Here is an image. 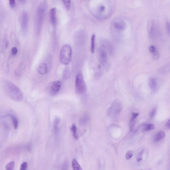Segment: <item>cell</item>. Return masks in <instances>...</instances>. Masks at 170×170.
Instances as JSON below:
<instances>
[{
	"instance_id": "d6a6232c",
	"label": "cell",
	"mask_w": 170,
	"mask_h": 170,
	"mask_svg": "<svg viewBox=\"0 0 170 170\" xmlns=\"http://www.w3.org/2000/svg\"><path fill=\"white\" fill-rule=\"evenodd\" d=\"M166 29H167V32H168L169 34H170V23H169V22H166Z\"/></svg>"
},
{
	"instance_id": "9a60e30c",
	"label": "cell",
	"mask_w": 170,
	"mask_h": 170,
	"mask_svg": "<svg viewBox=\"0 0 170 170\" xmlns=\"http://www.w3.org/2000/svg\"><path fill=\"white\" fill-rule=\"evenodd\" d=\"M139 115L138 113H133L132 118L131 120L130 121L129 127L130 130L132 131L134 127L135 124V121H136V118Z\"/></svg>"
},
{
	"instance_id": "2e32d148",
	"label": "cell",
	"mask_w": 170,
	"mask_h": 170,
	"mask_svg": "<svg viewBox=\"0 0 170 170\" xmlns=\"http://www.w3.org/2000/svg\"><path fill=\"white\" fill-rule=\"evenodd\" d=\"M85 35L84 31H80L77 32V41L78 43H83L84 41H85Z\"/></svg>"
},
{
	"instance_id": "6da1fadb",
	"label": "cell",
	"mask_w": 170,
	"mask_h": 170,
	"mask_svg": "<svg viewBox=\"0 0 170 170\" xmlns=\"http://www.w3.org/2000/svg\"><path fill=\"white\" fill-rule=\"evenodd\" d=\"M2 85L6 93L14 100L22 101L23 99L22 92L18 87L8 80H4L2 82Z\"/></svg>"
},
{
	"instance_id": "9c48e42d",
	"label": "cell",
	"mask_w": 170,
	"mask_h": 170,
	"mask_svg": "<svg viewBox=\"0 0 170 170\" xmlns=\"http://www.w3.org/2000/svg\"><path fill=\"white\" fill-rule=\"evenodd\" d=\"M28 21H29L28 14L25 11L22 12L20 15V22L21 29L23 32H26L27 31Z\"/></svg>"
},
{
	"instance_id": "e575fe53",
	"label": "cell",
	"mask_w": 170,
	"mask_h": 170,
	"mask_svg": "<svg viewBox=\"0 0 170 170\" xmlns=\"http://www.w3.org/2000/svg\"><path fill=\"white\" fill-rule=\"evenodd\" d=\"M166 126H167V127L168 129H170V120H169L167 122V123H166Z\"/></svg>"
},
{
	"instance_id": "44dd1931",
	"label": "cell",
	"mask_w": 170,
	"mask_h": 170,
	"mask_svg": "<svg viewBox=\"0 0 170 170\" xmlns=\"http://www.w3.org/2000/svg\"><path fill=\"white\" fill-rule=\"evenodd\" d=\"M70 129H71V131H72V133L74 138L76 140L78 139L79 136H78L77 133V127L75 126V124H73L72 125Z\"/></svg>"
},
{
	"instance_id": "603a6c76",
	"label": "cell",
	"mask_w": 170,
	"mask_h": 170,
	"mask_svg": "<svg viewBox=\"0 0 170 170\" xmlns=\"http://www.w3.org/2000/svg\"><path fill=\"white\" fill-rule=\"evenodd\" d=\"M15 162L12 161L8 164L6 166L5 170H14Z\"/></svg>"
},
{
	"instance_id": "e0dca14e",
	"label": "cell",
	"mask_w": 170,
	"mask_h": 170,
	"mask_svg": "<svg viewBox=\"0 0 170 170\" xmlns=\"http://www.w3.org/2000/svg\"><path fill=\"white\" fill-rule=\"evenodd\" d=\"M149 34L151 38H154L156 36L157 34V30L156 27L155 25V24L153 22L151 25L150 28H149Z\"/></svg>"
},
{
	"instance_id": "d6986e66",
	"label": "cell",
	"mask_w": 170,
	"mask_h": 170,
	"mask_svg": "<svg viewBox=\"0 0 170 170\" xmlns=\"http://www.w3.org/2000/svg\"><path fill=\"white\" fill-rule=\"evenodd\" d=\"M9 116H10V117L11 119V120H12V123L13 124L15 129H17L18 127V125H19V121H18V120L17 118L15 117V116L13 115H10Z\"/></svg>"
},
{
	"instance_id": "1f68e13d",
	"label": "cell",
	"mask_w": 170,
	"mask_h": 170,
	"mask_svg": "<svg viewBox=\"0 0 170 170\" xmlns=\"http://www.w3.org/2000/svg\"><path fill=\"white\" fill-rule=\"evenodd\" d=\"M10 3V5L11 7L12 8H14L15 6V1L14 0H11L9 1Z\"/></svg>"
},
{
	"instance_id": "5bb4252c",
	"label": "cell",
	"mask_w": 170,
	"mask_h": 170,
	"mask_svg": "<svg viewBox=\"0 0 170 170\" xmlns=\"http://www.w3.org/2000/svg\"><path fill=\"white\" fill-rule=\"evenodd\" d=\"M38 71L41 74H44L48 72V66L46 63H41L38 67Z\"/></svg>"
},
{
	"instance_id": "4316f807",
	"label": "cell",
	"mask_w": 170,
	"mask_h": 170,
	"mask_svg": "<svg viewBox=\"0 0 170 170\" xmlns=\"http://www.w3.org/2000/svg\"><path fill=\"white\" fill-rule=\"evenodd\" d=\"M149 51L152 53H153V55H154L156 53H158V51H157L156 48H155V46H150L149 48Z\"/></svg>"
},
{
	"instance_id": "f1b7e54d",
	"label": "cell",
	"mask_w": 170,
	"mask_h": 170,
	"mask_svg": "<svg viewBox=\"0 0 170 170\" xmlns=\"http://www.w3.org/2000/svg\"><path fill=\"white\" fill-rule=\"evenodd\" d=\"M27 162H24L20 166V170H27Z\"/></svg>"
},
{
	"instance_id": "cb8c5ba5",
	"label": "cell",
	"mask_w": 170,
	"mask_h": 170,
	"mask_svg": "<svg viewBox=\"0 0 170 170\" xmlns=\"http://www.w3.org/2000/svg\"><path fill=\"white\" fill-rule=\"evenodd\" d=\"M89 120V116L87 115H84L81 118V119L80 120V123L81 125H85L86 124L87 122Z\"/></svg>"
},
{
	"instance_id": "4fadbf2b",
	"label": "cell",
	"mask_w": 170,
	"mask_h": 170,
	"mask_svg": "<svg viewBox=\"0 0 170 170\" xmlns=\"http://www.w3.org/2000/svg\"><path fill=\"white\" fill-rule=\"evenodd\" d=\"M165 133L163 131H161L157 133L154 137V141L159 142L163 140L165 138Z\"/></svg>"
},
{
	"instance_id": "4dcf8cb0",
	"label": "cell",
	"mask_w": 170,
	"mask_h": 170,
	"mask_svg": "<svg viewBox=\"0 0 170 170\" xmlns=\"http://www.w3.org/2000/svg\"><path fill=\"white\" fill-rule=\"evenodd\" d=\"M11 52H12V55H17V53H18L17 48H15V47H14V48H12Z\"/></svg>"
},
{
	"instance_id": "ba28073f",
	"label": "cell",
	"mask_w": 170,
	"mask_h": 170,
	"mask_svg": "<svg viewBox=\"0 0 170 170\" xmlns=\"http://www.w3.org/2000/svg\"><path fill=\"white\" fill-rule=\"evenodd\" d=\"M122 109L123 105L121 101L119 100H115L109 108L108 114L111 117H116L121 112Z\"/></svg>"
},
{
	"instance_id": "7402d4cb",
	"label": "cell",
	"mask_w": 170,
	"mask_h": 170,
	"mask_svg": "<svg viewBox=\"0 0 170 170\" xmlns=\"http://www.w3.org/2000/svg\"><path fill=\"white\" fill-rule=\"evenodd\" d=\"M155 128V125L153 124H145L143 127V130L144 131H149L152 130Z\"/></svg>"
},
{
	"instance_id": "30bf717a",
	"label": "cell",
	"mask_w": 170,
	"mask_h": 170,
	"mask_svg": "<svg viewBox=\"0 0 170 170\" xmlns=\"http://www.w3.org/2000/svg\"><path fill=\"white\" fill-rule=\"evenodd\" d=\"M149 85L152 91L156 92L160 87V82L157 78L152 77L149 79Z\"/></svg>"
},
{
	"instance_id": "83f0119b",
	"label": "cell",
	"mask_w": 170,
	"mask_h": 170,
	"mask_svg": "<svg viewBox=\"0 0 170 170\" xmlns=\"http://www.w3.org/2000/svg\"><path fill=\"white\" fill-rule=\"evenodd\" d=\"M63 3L66 7V9L68 10L70 7V4H71L70 1H63Z\"/></svg>"
},
{
	"instance_id": "484cf974",
	"label": "cell",
	"mask_w": 170,
	"mask_h": 170,
	"mask_svg": "<svg viewBox=\"0 0 170 170\" xmlns=\"http://www.w3.org/2000/svg\"><path fill=\"white\" fill-rule=\"evenodd\" d=\"M133 155V152L131 150L128 151L126 153V156H125L126 160H130L132 157Z\"/></svg>"
},
{
	"instance_id": "8992f818",
	"label": "cell",
	"mask_w": 170,
	"mask_h": 170,
	"mask_svg": "<svg viewBox=\"0 0 170 170\" xmlns=\"http://www.w3.org/2000/svg\"><path fill=\"white\" fill-rule=\"evenodd\" d=\"M72 56V47L69 44H65L61 48L60 52V62L63 65H68L71 61Z\"/></svg>"
},
{
	"instance_id": "52a82bcc",
	"label": "cell",
	"mask_w": 170,
	"mask_h": 170,
	"mask_svg": "<svg viewBox=\"0 0 170 170\" xmlns=\"http://www.w3.org/2000/svg\"><path fill=\"white\" fill-rule=\"evenodd\" d=\"M75 90L78 94H82L85 93L86 90V86L84 77L81 72L77 73L75 78Z\"/></svg>"
},
{
	"instance_id": "277c9868",
	"label": "cell",
	"mask_w": 170,
	"mask_h": 170,
	"mask_svg": "<svg viewBox=\"0 0 170 170\" xmlns=\"http://www.w3.org/2000/svg\"><path fill=\"white\" fill-rule=\"evenodd\" d=\"M46 9V4L44 3L40 4L38 7L37 11V24H36V30L38 34H39L41 32V29L43 26V22L44 20Z\"/></svg>"
},
{
	"instance_id": "7c38bea8",
	"label": "cell",
	"mask_w": 170,
	"mask_h": 170,
	"mask_svg": "<svg viewBox=\"0 0 170 170\" xmlns=\"http://www.w3.org/2000/svg\"><path fill=\"white\" fill-rule=\"evenodd\" d=\"M50 19L51 22L53 27H55L57 23L56 20V9L55 8H53L50 11Z\"/></svg>"
},
{
	"instance_id": "ac0fdd59",
	"label": "cell",
	"mask_w": 170,
	"mask_h": 170,
	"mask_svg": "<svg viewBox=\"0 0 170 170\" xmlns=\"http://www.w3.org/2000/svg\"><path fill=\"white\" fill-rule=\"evenodd\" d=\"M72 167L73 170H82L79 164L75 159H73L72 161Z\"/></svg>"
},
{
	"instance_id": "8fae6325",
	"label": "cell",
	"mask_w": 170,
	"mask_h": 170,
	"mask_svg": "<svg viewBox=\"0 0 170 170\" xmlns=\"http://www.w3.org/2000/svg\"><path fill=\"white\" fill-rule=\"evenodd\" d=\"M61 82L59 80H56L53 82L50 89V92L51 95H56L59 92L61 87Z\"/></svg>"
},
{
	"instance_id": "ffe728a7",
	"label": "cell",
	"mask_w": 170,
	"mask_h": 170,
	"mask_svg": "<svg viewBox=\"0 0 170 170\" xmlns=\"http://www.w3.org/2000/svg\"><path fill=\"white\" fill-rule=\"evenodd\" d=\"M95 38H96L95 34H92L91 38V48H90V51L92 53H94L95 51Z\"/></svg>"
},
{
	"instance_id": "3957f363",
	"label": "cell",
	"mask_w": 170,
	"mask_h": 170,
	"mask_svg": "<svg viewBox=\"0 0 170 170\" xmlns=\"http://www.w3.org/2000/svg\"><path fill=\"white\" fill-rule=\"evenodd\" d=\"M110 4H99L94 10V15L99 19H105L109 17L111 13Z\"/></svg>"
},
{
	"instance_id": "7a4b0ae2",
	"label": "cell",
	"mask_w": 170,
	"mask_h": 170,
	"mask_svg": "<svg viewBox=\"0 0 170 170\" xmlns=\"http://www.w3.org/2000/svg\"><path fill=\"white\" fill-rule=\"evenodd\" d=\"M111 46L107 41L102 40L98 48V58L100 63L103 65L107 63L109 55L111 53Z\"/></svg>"
},
{
	"instance_id": "f546056e",
	"label": "cell",
	"mask_w": 170,
	"mask_h": 170,
	"mask_svg": "<svg viewBox=\"0 0 170 170\" xmlns=\"http://www.w3.org/2000/svg\"><path fill=\"white\" fill-rule=\"evenodd\" d=\"M157 112V108H155L151 111V112H150V117L151 118H153V117H155V116L156 115V114Z\"/></svg>"
},
{
	"instance_id": "836d02e7",
	"label": "cell",
	"mask_w": 170,
	"mask_h": 170,
	"mask_svg": "<svg viewBox=\"0 0 170 170\" xmlns=\"http://www.w3.org/2000/svg\"><path fill=\"white\" fill-rule=\"evenodd\" d=\"M62 170H67V163L64 164Z\"/></svg>"
},
{
	"instance_id": "5b68a950",
	"label": "cell",
	"mask_w": 170,
	"mask_h": 170,
	"mask_svg": "<svg viewBox=\"0 0 170 170\" xmlns=\"http://www.w3.org/2000/svg\"><path fill=\"white\" fill-rule=\"evenodd\" d=\"M126 27V22L120 18L114 19L111 25V31L117 37L122 34Z\"/></svg>"
},
{
	"instance_id": "d4e9b609",
	"label": "cell",
	"mask_w": 170,
	"mask_h": 170,
	"mask_svg": "<svg viewBox=\"0 0 170 170\" xmlns=\"http://www.w3.org/2000/svg\"><path fill=\"white\" fill-rule=\"evenodd\" d=\"M60 119L59 118H56L55 119V122H54V129H55V132L58 133V125L60 124Z\"/></svg>"
}]
</instances>
